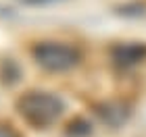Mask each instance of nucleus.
<instances>
[{"mask_svg": "<svg viewBox=\"0 0 146 137\" xmlns=\"http://www.w3.org/2000/svg\"><path fill=\"white\" fill-rule=\"evenodd\" d=\"M17 110L29 125L34 127H50L61 119L65 104L61 98L48 91H27L17 100Z\"/></svg>", "mask_w": 146, "mask_h": 137, "instance_id": "f257e3e1", "label": "nucleus"}, {"mask_svg": "<svg viewBox=\"0 0 146 137\" xmlns=\"http://www.w3.org/2000/svg\"><path fill=\"white\" fill-rule=\"evenodd\" d=\"M31 54H34V60L40 67L50 71V73L69 71L73 67H77V62L82 60L79 50L63 42H42L34 48Z\"/></svg>", "mask_w": 146, "mask_h": 137, "instance_id": "f03ea898", "label": "nucleus"}, {"mask_svg": "<svg viewBox=\"0 0 146 137\" xmlns=\"http://www.w3.org/2000/svg\"><path fill=\"white\" fill-rule=\"evenodd\" d=\"M146 56V48H142V46H121V48L115 50V60L119 64H123V67H129V64H136L140 62L142 58Z\"/></svg>", "mask_w": 146, "mask_h": 137, "instance_id": "7ed1b4c3", "label": "nucleus"}, {"mask_svg": "<svg viewBox=\"0 0 146 137\" xmlns=\"http://www.w3.org/2000/svg\"><path fill=\"white\" fill-rule=\"evenodd\" d=\"M0 137H19L15 131H13L11 127H4V125H0Z\"/></svg>", "mask_w": 146, "mask_h": 137, "instance_id": "20e7f679", "label": "nucleus"}, {"mask_svg": "<svg viewBox=\"0 0 146 137\" xmlns=\"http://www.w3.org/2000/svg\"><path fill=\"white\" fill-rule=\"evenodd\" d=\"M25 4H46V2H54V0H21Z\"/></svg>", "mask_w": 146, "mask_h": 137, "instance_id": "39448f33", "label": "nucleus"}]
</instances>
